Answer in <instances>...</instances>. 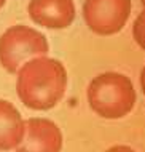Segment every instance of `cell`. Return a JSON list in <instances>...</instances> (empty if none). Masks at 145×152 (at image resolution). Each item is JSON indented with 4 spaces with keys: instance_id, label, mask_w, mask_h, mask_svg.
I'll use <instances>...</instances> for the list:
<instances>
[{
    "instance_id": "12",
    "label": "cell",
    "mask_w": 145,
    "mask_h": 152,
    "mask_svg": "<svg viewBox=\"0 0 145 152\" xmlns=\"http://www.w3.org/2000/svg\"><path fill=\"white\" fill-rule=\"evenodd\" d=\"M142 3H144V5H145V0H142Z\"/></svg>"
},
{
    "instance_id": "7",
    "label": "cell",
    "mask_w": 145,
    "mask_h": 152,
    "mask_svg": "<svg viewBox=\"0 0 145 152\" xmlns=\"http://www.w3.org/2000/svg\"><path fill=\"white\" fill-rule=\"evenodd\" d=\"M26 134V120L10 101L0 99V152L16 149Z\"/></svg>"
},
{
    "instance_id": "6",
    "label": "cell",
    "mask_w": 145,
    "mask_h": 152,
    "mask_svg": "<svg viewBox=\"0 0 145 152\" xmlns=\"http://www.w3.org/2000/svg\"><path fill=\"white\" fill-rule=\"evenodd\" d=\"M27 11L35 24L48 29H65L75 19L73 0H30Z\"/></svg>"
},
{
    "instance_id": "9",
    "label": "cell",
    "mask_w": 145,
    "mask_h": 152,
    "mask_svg": "<svg viewBox=\"0 0 145 152\" xmlns=\"http://www.w3.org/2000/svg\"><path fill=\"white\" fill-rule=\"evenodd\" d=\"M105 152H136L132 147H129V146H124V144H117V146H112V147H109Z\"/></svg>"
},
{
    "instance_id": "11",
    "label": "cell",
    "mask_w": 145,
    "mask_h": 152,
    "mask_svg": "<svg viewBox=\"0 0 145 152\" xmlns=\"http://www.w3.org/2000/svg\"><path fill=\"white\" fill-rule=\"evenodd\" d=\"M5 2H7V0H0V8H2L3 5H5Z\"/></svg>"
},
{
    "instance_id": "1",
    "label": "cell",
    "mask_w": 145,
    "mask_h": 152,
    "mask_svg": "<svg viewBox=\"0 0 145 152\" xmlns=\"http://www.w3.org/2000/svg\"><path fill=\"white\" fill-rule=\"evenodd\" d=\"M16 74V93L29 109H53L67 90V71L56 58L37 56L21 66Z\"/></svg>"
},
{
    "instance_id": "10",
    "label": "cell",
    "mask_w": 145,
    "mask_h": 152,
    "mask_svg": "<svg viewBox=\"0 0 145 152\" xmlns=\"http://www.w3.org/2000/svg\"><path fill=\"white\" fill-rule=\"evenodd\" d=\"M140 88H142V91L145 94V66H144L142 72H140Z\"/></svg>"
},
{
    "instance_id": "5",
    "label": "cell",
    "mask_w": 145,
    "mask_h": 152,
    "mask_svg": "<svg viewBox=\"0 0 145 152\" xmlns=\"http://www.w3.org/2000/svg\"><path fill=\"white\" fill-rule=\"evenodd\" d=\"M62 131L53 120L32 117L26 120V134L16 152H61Z\"/></svg>"
},
{
    "instance_id": "3",
    "label": "cell",
    "mask_w": 145,
    "mask_h": 152,
    "mask_svg": "<svg viewBox=\"0 0 145 152\" xmlns=\"http://www.w3.org/2000/svg\"><path fill=\"white\" fill-rule=\"evenodd\" d=\"M49 43L45 34L26 24H14L0 35V64L7 72L14 74L29 59L46 56Z\"/></svg>"
},
{
    "instance_id": "8",
    "label": "cell",
    "mask_w": 145,
    "mask_h": 152,
    "mask_svg": "<svg viewBox=\"0 0 145 152\" xmlns=\"http://www.w3.org/2000/svg\"><path fill=\"white\" fill-rule=\"evenodd\" d=\"M132 37L140 48L145 50V8L137 15L132 24Z\"/></svg>"
},
{
    "instance_id": "4",
    "label": "cell",
    "mask_w": 145,
    "mask_h": 152,
    "mask_svg": "<svg viewBox=\"0 0 145 152\" xmlns=\"http://www.w3.org/2000/svg\"><path fill=\"white\" fill-rule=\"evenodd\" d=\"M131 0H85L83 18L86 26L99 35L117 34L131 15Z\"/></svg>"
},
{
    "instance_id": "2",
    "label": "cell",
    "mask_w": 145,
    "mask_h": 152,
    "mask_svg": "<svg viewBox=\"0 0 145 152\" xmlns=\"http://www.w3.org/2000/svg\"><path fill=\"white\" fill-rule=\"evenodd\" d=\"M89 107L96 115L107 120L126 117L134 109L136 94L131 79L121 72H102L89 82L86 90Z\"/></svg>"
}]
</instances>
